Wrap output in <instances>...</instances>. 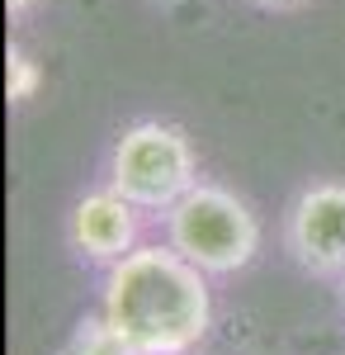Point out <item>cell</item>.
<instances>
[{
	"label": "cell",
	"instance_id": "cell-1",
	"mask_svg": "<svg viewBox=\"0 0 345 355\" xmlns=\"http://www.w3.org/2000/svg\"><path fill=\"white\" fill-rule=\"evenodd\" d=\"M100 322L123 355H189L213 327L209 275L175 246H137L109 266Z\"/></svg>",
	"mask_w": 345,
	"mask_h": 355
},
{
	"label": "cell",
	"instance_id": "cell-2",
	"mask_svg": "<svg viewBox=\"0 0 345 355\" xmlns=\"http://www.w3.org/2000/svg\"><path fill=\"white\" fill-rule=\"evenodd\" d=\"M161 223H166V242L204 275H237L260 251V218L251 214V204L213 180L185 190L161 214Z\"/></svg>",
	"mask_w": 345,
	"mask_h": 355
},
{
	"label": "cell",
	"instance_id": "cell-3",
	"mask_svg": "<svg viewBox=\"0 0 345 355\" xmlns=\"http://www.w3.org/2000/svg\"><path fill=\"white\" fill-rule=\"evenodd\" d=\"M109 185L142 214H166L185 190L199 185V157L180 123L142 119L123 128L109 152Z\"/></svg>",
	"mask_w": 345,
	"mask_h": 355
},
{
	"label": "cell",
	"instance_id": "cell-4",
	"mask_svg": "<svg viewBox=\"0 0 345 355\" xmlns=\"http://www.w3.org/2000/svg\"><path fill=\"white\" fill-rule=\"evenodd\" d=\"M284 246L308 275L345 279V185L317 180L289 204Z\"/></svg>",
	"mask_w": 345,
	"mask_h": 355
},
{
	"label": "cell",
	"instance_id": "cell-5",
	"mask_svg": "<svg viewBox=\"0 0 345 355\" xmlns=\"http://www.w3.org/2000/svg\"><path fill=\"white\" fill-rule=\"evenodd\" d=\"M137 237H142V209L133 199L105 185V190L76 199L71 218H67V242L85 266H118L128 251H137Z\"/></svg>",
	"mask_w": 345,
	"mask_h": 355
},
{
	"label": "cell",
	"instance_id": "cell-6",
	"mask_svg": "<svg viewBox=\"0 0 345 355\" xmlns=\"http://www.w3.org/2000/svg\"><path fill=\"white\" fill-rule=\"evenodd\" d=\"M38 85H43V67H38L19 43H10V53H5V95H10V105L33 100Z\"/></svg>",
	"mask_w": 345,
	"mask_h": 355
},
{
	"label": "cell",
	"instance_id": "cell-7",
	"mask_svg": "<svg viewBox=\"0 0 345 355\" xmlns=\"http://www.w3.org/2000/svg\"><path fill=\"white\" fill-rule=\"evenodd\" d=\"M62 355H123V351H118V341L109 336V327L100 322V313H95V318H85V322H80L76 341H71Z\"/></svg>",
	"mask_w": 345,
	"mask_h": 355
},
{
	"label": "cell",
	"instance_id": "cell-8",
	"mask_svg": "<svg viewBox=\"0 0 345 355\" xmlns=\"http://www.w3.org/2000/svg\"><path fill=\"white\" fill-rule=\"evenodd\" d=\"M28 5H33V0H5V10H10V15H24Z\"/></svg>",
	"mask_w": 345,
	"mask_h": 355
},
{
	"label": "cell",
	"instance_id": "cell-9",
	"mask_svg": "<svg viewBox=\"0 0 345 355\" xmlns=\"http://www.w3.org/2000/svg\"><path fill=\"white\" fill-rule=\"evenodd\" d=\"M256 5H269V10H289V5H303V0H256Z\"/></svg>",
	"mask_w": 345,
	"mask_h": 355
},
{
	"label": "cell",
	"instance_id": "cell-10",
	"mask_svg": "<svg viewBox=\"0 0 345 355\" xmlns=\"http://www.w3.org/2000/svg\"><path fill=\"white\" fill-rule=\"evenodd\" d=\"M157 5H180V0H157Z\"/></svg>",
	"mask_w": 345,
	"mask_h": 355
},
{
	"label": "cell",
	"instance_id": "cell-11",
	"mask_svg": "<svg viewBox=\"0 0 345 355\" xmlns=\"http://www.w3.org/2000/svg\"><path fill=\"white\" fill-rule=\"evenodd\" d=\"M341 289H345V279H341Z\"/></svg>",
	"mask_w": 345,
	"mask_h": 355
}]
</instances>
